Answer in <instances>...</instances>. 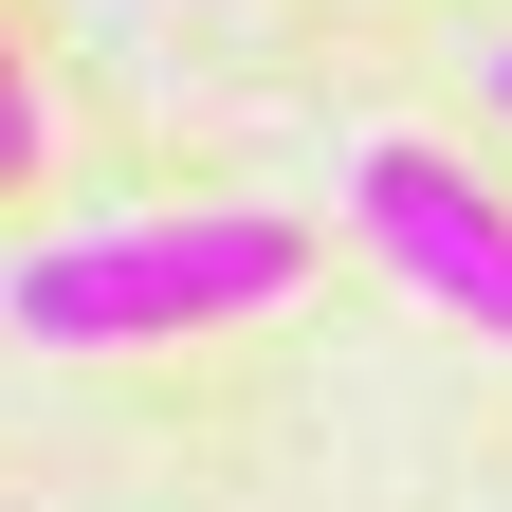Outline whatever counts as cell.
I'll list each match as a JSON object with an SVG mask.
<instances>
[{
  "label": "cell",
  "instance_id": "cell-1",
  "mask_svg": "<svg viewBox=\"0 0 512 512\" xmlns=\"http://www.w3.org/2000/svg\"><path fill=\"white\" fill-rule=\"evenodd\" d=\"M311 293V220L275 202H202V220H110V238H37L0 311L37 348H183V330H256Z\"/></svg>",
  "mask_w": 512,
  "mask_h": 512
},
{
  "label": "cell",
  "instance_id": "cell-4",
  "mask_svg": "<svg viewBox=\"0 0 512 512\" xmlns=\"http://www.w3.org/2000/svg\"><path fill=\"white\" fill-rule=\"evenodd\" d=\"M494 110H512V55H494Z\"/></svg>",
  "mask_w": 512,
  "mask_h": 512
},
{
  "label": "cell",
  "instance_id": "cell-3",
  "mask_svg": "<svg viewBox=\"0 0 512 512\" xmlns=\"http://www.w3.org/2000/svg\"><path fill=\"white\" fill-rule=\"evenodd\" d=\"M0 183H37V92H19V55H0Z\"/></svg>",
  "mask_w": 512,
  "mask_h": 512
},
{
  "label": "cell",
  "instance_id": "cell-2",
  "mask_svg": "<svg viewBox=\"0 0 512 512\" xmlns=\"http://www.w3.org/2000/svg\"><path fill=\"white\" fill-rule=\"evenodd\" d=\"M348 238H366L403 293H439L458 330L512 348V202H494L458 147H366V165H348Z\"/></svg>",
  "mask_w": 512,
  "mask_h": 512
}]
</instances>
